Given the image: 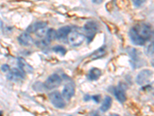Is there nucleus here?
<instances>
[{"mask_svg": "<svg viewBox=\"0 0 154 116\" xmlns=\"http://www.w3.org/2000/svg\"><path fill=\"white\" fill-rule=\"evenodd\" d=\"M102 75V71L101 70H100L99 68H92L91 70L89 71V74H88V78L90 81H96V80H98L100 77V76Z\"/></svg>", "mask_w": 154, "mask_h": 116, "instance_id": "nucleus-14", "label": "nucleus"}, {"mask_svg": "<svg viewBox=\"0 0 154 116\" xmlns=\"http://www.w3.org/2000/svg\"><path fill=\"white\" fill-rule=\"evenodd\" d=\"M93 2H94V3L100 4V3H101V2H103V0H93Z\"/></svg>", "mask_w": 154, "mask_h": 116, "instance_id": "nucleus-23", "label": "nucleus"}, {"mask_svg": "<svg viewBox=\"0 0 154 116\" xmlns=\"http://www.w3.org/2000/svg\"><path fill=\"white\" fill-rule=\"evenodd\" d=\"M47 27V23L45 22H37V23H33L30 25L29 27L27 28V32L29 34H35L37 31L40 30L42 28Z\"/></svg>", "mask_w": 154, "mask_h": 116, "instance_id": "nucleus-12", "label": "nucleus"}, {"mask_svg": "<svg viewBox=\"0 0 154 116\" xmlns=\"http://www.w3.org/2000/svg\"><path fill=\"white\" fill-rule=\"evenodd\" d=\"M71 31H72L71 27L69 26L61 27L56 31V39L60 40H64L66 38H67Z\"/></svg>", "mask_w": 154, "mask_h": 116, "instance_id": "nucleus-11", "label": "nucleus"}, {"mask_svg": "<svg viewBox=\"0 0 154 116\" xmlns=\"http://www.w3.org/2000/svg\"><path fill=\"white\" fill-rule=\"evenodd\" d=\"M9 70H10L9 66L7 65V64H3V65L2 66V70L4 71V72H8Z\"/></svg>", "mask_w": 154, "mask_h": 116, "instance_id": "nucleus-21", "label": "nucleus"}, {"mask_svg": "<svg viewBox=\"0 0 154 116\" xmlns=\"http://www.w3.org/2000/svg\"><path fill=\"white\" fill-rule=\"evenodd\" d=\"M112 99L111 97L106 96L103 102L102 103L101 107H100V111H101L102 112H106V111H108L109 109L110 108L111 105H112Z\"/></svg>", "mask_w": 154, "mask_h": 116, "instance_id": "nucleus-15", "label": "nucleus"}, {"mask_svg": "<svg viewBox=\"0 0 154 116\" xmlns=\"http://www.w3.org/2000/svg\"><path fill=\"white\" fill-rule=\"evenodd\" d=\"M152 30L149 25L146 23H139L130 29L129 36L132 43L137 46H143L147 40H150Z\"/></svg>", "mask_w": 154, "mask_h": 116, "instance_id": "nucleus-1", "label": "nucleus"}, {"mask_svg": "<svg viewBox=\"0 0 154 116\" xmlns=\"http://www.w3.org/2000/svg\"><path fill=\"white\" fill-rule=\"evenodd\" d=\"M46 38L48 40L51 41L54 40L56 39V30H55L54 29H49L46 31Z\"/></svg>", "mask_w": 154, "mask_h": 116, "instance_id": "nucleus-16", "label": "nucleus"}, {"mask_svg": "<svg viewBox=\"0 0 154 116\" xmlns=\"http://www.w3.org/2000/svg\"><path fill=\"white\" fill-rule=\"evenodd\" d=\"M53 51H54L55 53H60L61 55H65L66 53V50L62 46H55L54 47H53Z\"/></svg>", "mask_w": 154, "mask_h": 116, "instance_id": "nucleus-19", "label": "nucleus"}, {"mask_svg": "<svg viewBox=\"0 0 154 116\" xmlns=\"http://www.w3.org/2000/svg\"><path fill=\"white\" fill-rule=\"evenodd\" d=\"M132 1H133L134 5H136L137 7H140L141 5H143L146 0H132Z\"/></svg>", "mask_w": 154, "mask_h": 116, "instance_id": "nucleus-20", "label": "nucleus"}, {"mask_svg": "<svg viewBox=\"0 0 154 116\" xmlns=\"http://www.w3.org/2000/svg\"><path fill=\"white\" fill-rule=\"evenodd\" d=\"M106 54V50L104 48H100V49L97 50L96 52L93 53L92 55V59L95 60V59H98V58L102 57L103 55Z\"/></svg>", "mask_w": 154, "mask_h": 116, "instance_id": "nucleus-17", "label": "nucleus"}, {"mask_svg": "<svg viewBox=\"0 0 154 116\" xmlns=\"http://www.w3.org/2000/svg\"><path fill=\"white\" fill-rule=\"evenodd\" d=\"M85 37L84 34H81L78 31H71L69 34L68 41L69 44L72 47H79L84 41Z\"/></svg>", "mask_w": 154, "mask_h": 116, "instance_id": "nucleus-4", "label": "nucleus"}, {"mask_svg": "<svg viewBox=\"0 0 154 116\" xmlns=\"http://www.w3.org/2000/svg\"><path fill=\"white\" fill-rule=\"evenodd\" d=\"M113 94L115 95L116 98L117 99L118 102L120 103H124L126 101V95L125 93L124 90L120 87L116 88L113 91Z\"/></svg>", "mask_w": 154, "mask_h": 116, "instance_id": "nucleus-13", "label": "nucleus"}, {"mask_svg": "<svg viewBox=\"0 0 154 116\" xmlns=\"http://www.w3.org/2000/svg\"><path fill=\"white\" fill-rule=\"evenodd\" d=\"M25 77V73L23 72V70L17 68H12L8 71L7 74V78L11 81L13 82H19L24 80Z\"/></svg>", "mask_w": 154, "mask_h": 116, "instance_id": "nucleus-7", "label": "nucleus"}, {"mask_svg": "<svg viewBox=\"0 0 154 116\" xmlns=\"http://www.w3.org/2000/svg\"><path fill=\"white\" fill-rule=\"evenodd\" d=\"M84 31H85V37L87 38L89 42H91V40L94 38L95 35L96 34L99 30V25L96 22L89 21L85 24L84 26Z\"/></svg>", "mask_w": 154, "mask_h": 116, "instance_id": "nucleus-2", "label": "nucleus"}, {"mask_svg": "<svg viewBox=\"0 0 154 116\" xmlns=\"http://www.w3.org/2000/svg\"><path fill=\"white\" fill-rule=\"evenodd\" d=\"M2 26H3V23H2V19H0V30L2 28Z\"/></svg>", "mask_w": 154, "mask_h": 116, "instance_id": "nucleus-24", "label": "nucleus"}, {"mask_svg": "<svg viewBox=\"0 0 154 116\" xmlns=\"http://www.w3.org/2000/svg\"><path fill=\"white\" fill-rule=\"evenodd\" d=\"M75 95V86L73 84L68 83L65 85L63 91V97L66 100H69Z\"/></svg>", "mask_w": 154, "mask_h": 116, "instance_id": "nucleus-10", "label": "nucleus"}, {"mask_svg": "<svg viewBox=\"0 0 154 116\" xmlns=\"http://www.w3.org/2000/svg\"><path fill=\"white\" fill-rule=\"evenodd\" d=\"M17 64L19 66V68L21 70H23L25 74H32V73L33 72V68L23 57L18 58Z\"/></svg>", "mask_w": 154, "mask_h": 116, "instance_id": "nucleus-9", "label": "nucleus"}, {"mask_svg": "<svg viewBox=\"0 0 154 116\" xmlns=\"http://www.w3.org/2000/svg\"><path fill=\"white\" fill-rule=\"evenodd\" d=\"M93 99L96 102V103H99L100 100V95H96V96H93Z\"/></svg>", "mask_w": 154, "mask_h": 116, "instance_id": "nucleus-22", "label": "nucleus"}, {"mask_svg": "<svg viewBox=\"0 0 154 116\" xmlns=\"http://www.w3.org/2000/svg\"><path fill=\"white\" fill-rule=\"evenodd\" d=\"M2 111H0V115H2Z\"/></svg>", "mask_w": 154, "mask_h": 116, "instance_id": "nucleus-25", "label": "nucleus"}, {"mask_svg": "<svg viewBox=\"0 0 154 116\" xmlns=\"http://www.w3.org/2000/svg\"><path fill=\"white\" fill-rule=\"evenodd\" d=\"M62 84V78L59 74H53L48 77L44 83V87L48 90H53L58 88Z\"/></svg>", "mask_w": 154, "mask_h": 116, "instance_id": "nucleus-3", "label": "nucleus"}, {"mask_svg": "<svg viewBox=\"0 0 154 116\" xmlns=\"http://www.w3.org/2000/svg\"><path fill=\"white\" fill-rule=\"evenodd\" d=\"M50 41L48 40L46 38H44L41 40H38L36 42V45L39 48H43V47H46L47 46H49V44H50Z\"/></svg>", "mask_w": 154, "mask_h": 116, "instance_id": "nucleus-18", "label": "nucleus"}, {"mask_svg": "<svg viewBox=\"0 0 154 116\" xmlns=\"http://www.w3.org/2000/svg\"><path fill=\"white\" fill-rule=\"evenodd\" d=\"M18 41H19L20 45L25 47L31 46L34 43L33 39L32 38L29 33H23V34H20L18 37Z\"/></svg>", "mask_w": 154, "mask_h": 116, "instance_id": "nucleus-8", "label": "nucleus"}, {"mask_svg": "<svg viewBox=\"0 0 154 116\" xmlns=\"http://www.w3.org/2000/svg\"><path fill=\"white\" fill-rule=\"evenodd\" d=\"M152 76V71L149 69L141 70L137 76L136 82L139 85H145L150 81Z\"/></svg>", "mask_w": 154, "mask_h": 116, "instance_id": "nucleus-6", "label": "nucleus"}, {"mask_svg": "<svg viewBox=\"0 0 154 116\" xmlns=\"http://www.w3.org/2000/svg\"><path fill=\"white\" fill-rule=\"evenodd\" d=\"M49 98L53 105L57 108H63L66 106L64 98L59 92H51L49 95Z\"/></svg>", "mask_w": 154, "mask_h": 116, "instance_id": "nucleus-5", "label": "nucleus"}]
</instances>
